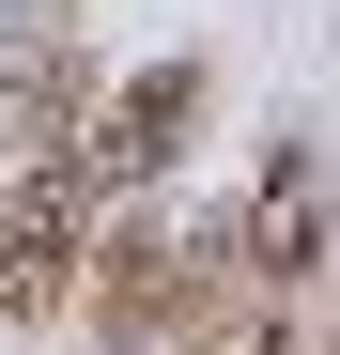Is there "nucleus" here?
Returning <instances> with one entry per match:
<instances>
[{
  "mask_svg": "<svg viewBox=\"0 0 340 355\" xmlns=\"http://www.w3.org/2000/svg\"><path fill=\"white\" fill-rule=\"evenodd\" d=\"M186 309H201V232H170V216L108 232L93 278H78V340L93 355H186Z\"/></svg>",
  "mask_w": 340,
  "mask_h": 355,
  "instance_id": "nucleus-2",
  "label": "nucleus"
},
{
  "mask_svg": "<svg viewBox=\"0 0 340 355\" xmlns=\"http://www.w3.org/2000/svg\"><path fill=\"white\" fill-rule=\"evenodd\" d=\"M78 278H93V201L62 170H16V201H0V324H78Z\"/></svg>",
  "mask_w": 340,
  "mask_h": 355,
  "instance_id": "nucleus-3",
  "label": "nucleus"
},
{
  "mask_svg": "<svg viewBox=\"0 0 340 355\" xmlns=\"http://www.w3.org/2000/svg\"><path fill=\"white\" fill-rule=\"evenodd\" d=\"M93 108V62H0V170L16 155H62Z\"/></svg>",
  "mask_w": 340,
  "mask_h": 355,
  "instance_id": "nucleus-5",
  "label": "nucleus"
},
{
  "mask_svg": "<svg viewBox=\"0 0 340 355\" xmlns=\"http://www.w3.org/2000/svg\"><path fill=\"white\" fill-rule=\"evenodd\" d=\"M232 248H248V263H263L278 293H309V278H325V186H309L294 155H278L263 186H248V216H232Z\"/></svg>",
  "mask_w": 340,
  "mask_h": 355,
  "instance_id": "nucleus-4",
  "label": "nucleus"
},
{
  "mask_svg": "<svg viewBox=\"0 0 340 355\" xmlns=\"http://www.w3.org/2000/svg\"><path fill=\"white\" fill-rule=\"evenodd\" d=\"M216 355H325V340H294V309H278V324H248V340H216Z\"/></svg>",
  "mask_w": 340,
  "mask_h": 355,
  "instance_id": "nucleus-6",
  "label": "nucleus"
},
{
  "mask_svg": "<svg viewBox=\"0 0 340 355\" xmlns=\"http://www.w3.org/2000/svg\"><path fill=\"white\" fill-rule=\"evenodd\" d=\"M201 139V62H139V78H108L93 108H78V139L46 155L78 201H139V186H170V155Z\"/></svg>",
  "mask_w": 340,
  "mask_h": 355,
  "instance_id": "nucleus-1",
  "label": "nucleus"
}]
</instances>
